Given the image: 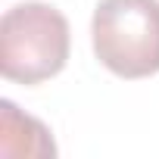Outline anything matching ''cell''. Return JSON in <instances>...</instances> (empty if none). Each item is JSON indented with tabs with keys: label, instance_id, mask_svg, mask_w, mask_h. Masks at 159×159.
<instances>
[{
	"label": "cell",
	"instance_id": "obj_1",
	"mask_svg": "<svg viewBox=\"0 0 159 159\" xmlns=\"http://www.w3.org/2000/svg\"><path fill=\"white\" fill-rule=\"evenodd\" d=\"M69 22L41 0H25L0 19V72L16 84H41L69 62Z\"/></svg>",
	"mask_w": 159,
	"mask_h": 159
},
{
	"label": "cell",
	"instance_id": "obj_2",
	"mask_svg": "<svg viewBox=\"0 0 159 159\" xmlns=\"http://www.w3.org/2000/svg\"><path fill=\"white\" fill-rule=\"evenodd\" d=\"M97 59L119 78L159 72V0H100L91 22Z\"/></svg>",
	"mask_w": 159,
	"mask_h": 159
},
{
	"label": "cell",
	"instance_id": "obj_3",
	"mask_svg": "<svg viewBox=\"0 0 159 159\" xmlns=\"http://www.w3.org/2000/svg\"><path fill=\"white\" fill-rule=\"evenodd\" d=\"M0 156H56V143L38 119L19 112L13 100H0Z\"/></svg>",
	"mask_w": 159,
	"mask_h": 159
}]
</instances>
